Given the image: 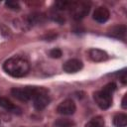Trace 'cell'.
I'll return each mask as SVG.
<instances>
[{"label":"cell","instance_id":"11","mask_svg":"<svg viewBox=\"0 0 127 127\" xmlns=\"http://www.w3.org/2000/svg\"><path fill=\"white\" fill-rule=\"evenodd\" d=\"M126 31L127 29L125 25H116L108 31V35L115 39H125Z\"/></svg>","mask_w":127,"mask_h":127},{"label":"cell","instance_id":"13","mask_svg":"<svg viewBox=\"0 0 127 127\" xmlns=\"http://www.w3.org/2000/svg\"><path fill=\"white\" fill-rule=\"evenodd\" d=\"M104 123L102 116H95L85 124V127H104Z\"/></svg>","mask_w":127,"mask_h":127},{"label":"cell","instance_id":"20","mask_svg":"<svg viewBox=\"0 0 127 127\" xmlns=\"http://www.w3.org/2000/svg\"><path fill=\"white\" fill-rule=\"evenodd\" d=\"M126 99H127V94H125L124 96H123V98H122V107L124 108V109H126L127 108V103H126Z\"/></svg>","mask_w":127,"mask_h":127},{"label":"cell","instance_id":"6","mask_svg":"<svg viewBox=\"0 0 127 127\" xmlns=\"http://www.w3.org/2000/svg\"><path fill=\"white\" fill-rule=\"evenodd\" d=\"M33 101H34V107H35V109L41 111V110L45 109L49 105V103L51 101V98L48 95V92L47 91H44V92L39 93L33 99Z\"/></svg>","mask_w":127,"mask_h":127},{"label":"cell","instance_id":"16","mask_svg":"<svg viewBox=\"0 0 127 127\" xmlns=\"http://www.w3.org/2000/svg\"><path fill=\"white\" fill-rule=\"evenodd\" d=\"M70 5H71V2H68V1H58L55 3V6L58 10H66V9H69L70 8Z\"/></svg>","mask_w":127,"mask_h":127},{"label":"cell","instance_id":"10","mask_svg":"<svg viewBox=\"0 0 127 127\" xmlns=\"http://www.w3.org/2000/svg\"><path fill=\"white\" fill-rule=\"evenodd\" d=\"M88 56H89L90 60L95 62V63L104 62L108 59L107 53L104 52L103 50H100V49H90L88 52Z\"/></svg>","mask_w":127,"mask_h":127},{"label":"cell","instance_id":"1","mask_svg":"<svg viewBox=\"0 0 127 127\" xmlns=\"http://www.w3.org/2000/svg\"><path fill=\"white\" fill-rule=\"evenodd\" d=\"M3 69L6 73L13 77H23L28 74L30 70V64L23 58L13 57L5 61L3 64Z\"/></svg>","mask_w":127,"mask_h":127},{"label":"cell","instance_id":"7","mask_svg":"<svg viewBox=\"0 0 127 127\" xmlns=\"http://www.w3.org/2000/svg\"><path fill=\"white\" fill-rule=\"evenodd\" d=\"M82 66L83 64L81 61L77 59H70L63 64V69L67 73H74V72L79 71L82 68Z\"/></svg>","mask_w":127,"mask_h":127},{"label":"cell","instance_id":"19","mask_svg":"<svg viewBox=\"0 0 127 127\" xmlns=\"http://www.w3.org/2000/svg\"><path fill=\"white\" fill-rule=\"evenodd\" d=\"M120 79H121V81H122L124 84L126 83V72H125V69L122 70V74L120 75Z\"/></svg>","mask_w":127,"mask_h":127},{"label":"cell","instance_id":"17","mask_svg":"<svg viewBox=\"0 0 127 127\" xmlns=\"http://www.w3.org/2000/svg\"><path fill=\"white\" fill-rule=\"evenodd\" d=\"M5 5H6V7L8 9L13 10V11H19L20 8H21L20 4L18 2H16V1H7V2H5Z\"/></svg>","mask_w":127,"mask_h":127},{"label":"cell","instance_id":"12","mask_svg":"<svg viewBox=\"0 0 127 127\" xmlns=\"http://www.w3.org/2000/svg\"><path fill=\"white\" fill-rule=\"evenodd\" d=\"M113 125L115 127H126L127 115L125 113H118L113 117Z\"/></svg>","mask_w":127,"mask_h":127},{"label":"cell","instance_id":"14","mask_svg":"<svg viewBox=\"0 0 127 127\" xmlns=\"http://www.w3.org/2000/svg\"><path fill=\"white\" fill-rule=\"evenodd\" d=\"M74 122L68 118H60L54 122V127H73Z\"/></svg>","mask_w":127,"mask_h":127},{"label":"cell","instance_id":"15","mask_svg":"<svg viewBox=\"0 0 127 127\" xmlns=\"http://www.w3.org/2000/svg\"><path fill=\"white\" fill-rule=\"evenodd\" d=\"M45 21V15L41 13H35L29 16V22L31 25H36V24H41Z\"/></svg>","mask_w":127,"mask_h":127},{"label":"cell","instance_id":"18","mask_svg":"<svg viewBox=\"0 0 127 127\" xmlns=\"http://www.w3.org/2000/svg\"><path fill=\"white\" fill-rule=\"evenodd\" d=\"M49 55L53 59H59V58H61L63 56V53H62V51L60 49H53V50L50 51Z\"/></svg>","mask_w":127,"mask_h":127},{"label":"cell","instance_id":"3","mask_svg":"<svg viewBox=\"0 0 127 127\" xmlns=\"http://www.w3.org/2000/svg\"><path fill=\"white\" fill-rule=\"evenodd\" d=\"M47 91V89L39 86H25V87H14L11 89V94L21 100V101H28L34 99L39 93Z\"/></svg>","mask_w":127,"mask_h":127},{"label":"cell","instance_id":"4","mask_svg":"<svg viewBox=\"0 0 127 127\" xmlns=\"http://www.w3.org/2000/svg\"><path fill=\"white\" fill-rule=\"evenodd\" d=\"M70 13L74 20H80L84 18L90 10V3L87 1H77L71 2L70 5Z\"/></svg>","mask_w":127,"mask_h":127},{"label":"cell","instance_id":"8","mask_svg":"<svg viewBox=\"0 0 127 127\" xmlns=\"http://www.w3.org/2000/svg\"><path fill=\"white\" fill-rule=\"evenodd\" d=\"M0 106L7 110L8 112L14 113V114H21L22 113V108L19 107L18 105L14 104L11 100H9L6 97H0Z\"/></svg>","mask_w":127,"mask_h":127},{"label":"cell","instance_id":"9","mask_svg":"<svg viewBox=\"0 0 127 127\" xmlns=\"http://www.w3.org/2000/svg\"><path fill=\"white\" fill-rule=\"evenodd\" d=\"M109 16H110V13H109V10L106 8V7H103V6H100V7H97L94 12H93V19L97 22V23H105L108 19H109Z\"/></svg>","mask_w":127,"mask_h":127},{"label":"cell","instance_id":"2","mask_svg":"<svg viewBox=\"0 0 127 127\" xmlns=\"http://www.w3.org/2000/svg\"><path fill=\"white\" fill-rule=\"evenodd\" d=\"M116 90V84L114 82L107 83L101 90L94 92L93 97L95 103L101 109H108L112 104V94Z\"/></svg>","mask_w":127,"mask_h":127},{"label":"cell","instance_id":"5","mask_svg":"<svg viewBox=\"0 0 127 127\" xmlns=\"http://www.w3.org/2000/svg\"><path fill=\"white\" fill-rule=\"evenodd\" d=\"M76 106L71 99H65L57 107V112L62 115H72L75 112Z\"/></svg>","mask_w":127,"mask_h":127}]
</instances>
